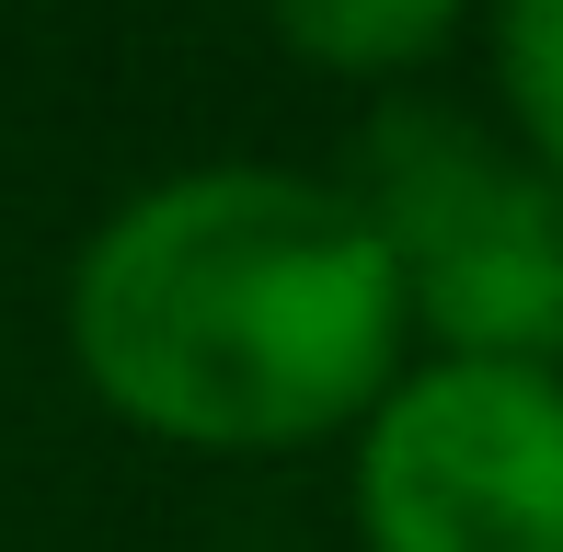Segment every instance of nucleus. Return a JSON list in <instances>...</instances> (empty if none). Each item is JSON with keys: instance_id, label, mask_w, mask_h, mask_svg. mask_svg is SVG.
<instances>
[{"instance_id": "obj_1", "label": "nucleus", "mask_w": 563, "mask_h": 552, "mask_svg": "<svg viewBox=\"0 0 563 552\" xmlns=\"http://www.w3.org/2000/svg\"><path fill=\"white\" fill-rule=\"evenodd\" d=\"M58 345L126 438L185 461L334 449L415 357L379 231L299 162H185L126 185L58 276Z\"/></svg>"}, {"instance_id": "obj_2", "label": "nucleus", "mask_w": 563, "mask_h": 552, "mask_svg": "<svg viewBox=\"0 0 563 552\" xmlns=\"http://www.w3.org/2000/svg\"><path fill=\"white\" fill-rule=\"evenodd\" d=\"M334 185L379 231L402 334L426 357H529L563 368V185L495 115L379 92Z\"/></svg>"}, {"instance_id": "obj_3", "label": "nucleus", "mask_w": 563, "mask_h": 552, "mask_svg": "<svg viewBox=\"0 0 563 552\" xmlns=\"http://www.w3.org/2000/svg\"><path fill=\"white\" fill-rule=\"evenodd\" d=\"M356 552H563V368L402 357L345 426Z\"/></svg>"}, {"instance_id": "obj_4", "label": "nucleus", "mask_w": 563, "mask_h": 552, "mask_svg": "<svg viewBox=\"0 0 563 552\" xmlns=\"http://www.w3.org/2000/svg\"><path fill=\"white\" fill-rule=\"evenodd\" d=\"M483 0H265L276 46L322 81H356V92H402L472 35Z\"/></svg>"}, {"instance_id": "obj_5", "label": "nucleus", "mask_w": 563, "mask_h": 552, "mask_svg": "<svg viewBox=\"0 0 563 552\" xmlns=\"http://www.w3.org/2000/svg\"><path fill=\"white\" fill-rule=\"evenodd\" d=\"M483 81H495V128L563 185V0H483Z\"/></svg>"}]
</instances>
